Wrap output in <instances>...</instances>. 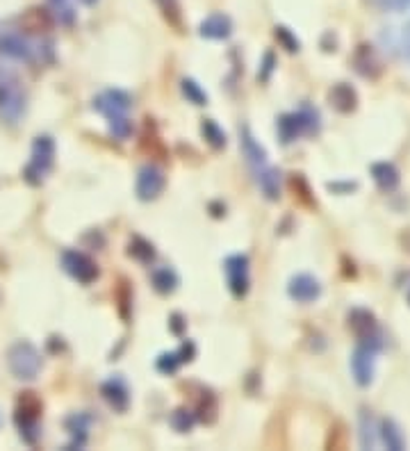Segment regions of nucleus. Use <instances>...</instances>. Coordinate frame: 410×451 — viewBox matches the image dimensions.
I'll return each mask as SVG.
<instances>
[{"label": "nucleus", "mask_w": 410, "mask_h": 451, "mask_svg": "<svg viewBox=\"0 0 410 451\" xmlns=\"http://www.w3.org/2000/svg\"><path fill=\"white\" fill-rule=\"evenodd\" d=\"M381 5L388 7V10L401 12V10H406V7L410 5V0H381Z\"/></svg>", "instance_id": "a19ab883"}, {"label": "nucleus", "mask_w": 410, "mask_h": 451, "mask_svg": "<svg viewBox=\"0 0 410 451\" xmlns=\"http://www.w3.org/2000/svg\"><path fill=\"white\" fill-rule=\"evenodd\" d=\"M374 349L358 344V349L351 356V374H354V381L360 388H367L374 381Z\"/></svg>", "instance_id": "9d476101"}, {"label": "nucleus", "mask_w": 410, "mask_h": 451, "mask_svg": "<svg viewBox=\"0 0 410 451\" xmlns=\"http://www.w3.org/2000/svg\"><path fill=\"white\" fill-rule=\"evenodd\" d=\"M117 301H119V313L123 319H128V308L130 303H133V292H130V287L126 281H121L119 290H117Z\"/></svg>", "instance_id": "c9c22d12"}, {"label": "nucleus", "mask_w": 410, "mask_h": 451, "mask_svg": "<svg viewBox=\"0 0 410 451\" xmlns=\"http://www.w3.org/2000/svg\"><path fill=\"white\" fill-rule=\"evenodd\" d=\"M258 183H260L262 194H265L269 201L281 199V171L278 169H274V167L262 169L260 176H258Z\"/></svg>", "instance_id": "412c9836"}, {"label": "nucleus", "mask_w": 410, "mask_h": 451, "mask_svg": "<svg viewBox=\"0 0 410 451\" xmlns=\"http://www.w3.org/2000/svg\"><path fill=\"white\" fill-rule=\"evenodd\" d=\"M278 128V137H281L283 144H292L294 139H299L306 133H315L319 128V114L313 108H301L299 112H290L283 114L276 123Z\"/></svg>", "instance_id": "39448f33"}, {"label": "nucleus", "mask_w": 410, "mask_h": 451, "mask_svg": "<svg viewBox=\"0 0 410 451\" xmlns=\"http://www.w3.org/2000/svg\"><path fill=\"white\" fill-rule=\"evenodd\" d=\"M226 278H228V287H231V294L235 299H244L249 294L251 287V278H249V258L246 256H231L226 258Z\"/></svg>", "instance_id": "6e6552de"}, {"label": "nucleus", "mask_w": 410, "mask_h": 451, "mask_svg": "<svg viewBox=\"0 0 410 451\" xmlns=\"http://www.w3.org/2000/svg\"><path fill=\"white\" fill-rule=\"evenodd\" d=\"M101 395L108 401V406L114 408L117 413H126L130 406V390L121 379H110L101 385Z\"/></svg>", "instance_id": "2eb2a0df"}, {"label": "nucleus", "mask_w": 410, "mask_h": 451, "mask_svg": "<svg viewBox=\"0 0 410 451\" xmlns=\"http://www.w3.org/2000/svg\"><path fill=\"white\" fill-rule=\"evenodd\" d=\"M180 89H183V96L190 103H194V105H205V103H208V94L203 92L201 85L196 80L185 78L183 82H180Z\"/></svg>", "instance_id": "c756f323"}, {"label": "nucleus", "mask_w": 410, "mask_h": 451, "mask_svg": "<svg viewBox=\"0 0 410 451\" xmlns=\"http://www.w3.org/2000/svg\"><path fill=\"white\" fill-rule=\"evenodd\" d=\"M199 32L205 39H228L233 35V21L226 14H212L201 23Z\"/></svg>", "instance_id": "f3484780"}, {"label": "nucleus", "mask_w": 410, "mask_h": 451, "mask_svg": "<svg viewBox=\"0 0 410 451\" xmlns=\"http://www.w3.org/2000/svg\"><path fill=\"white\" fill-rule=\"evenodd\" d=\"M354 69H356L358 76L369 78V80H374V78L381 76L383 67H381L379 55H376V51H374V46L360 44L356 48V53H354Z\"/></svg>", "instance_id": "4468645a"}, {"label": "nucleus", "mask_w": 410, "mask_h": 451, "mask_svg": "<svg viewBox=\"0 0 410 451\" xmlns=\"http://www.w3.org/2000/svg\"><path fill=\"white\" fill-rule=\"evenodd\" d=\"M274 67H276V57H274V53H267L265 60H262V71L258 73V78H260L262 82H267L269 76H272Z\"/></svg>", "instance_id": "ea45409f"}, {"label": "nucleus", "mask_w": 410, "mask_h": 451, "mask_svg": "<svg viewBox=\"0 0 410 451\" xmlns=\"http://www.w3.org/2000/svg\"><path fill=\"white\" fill-rule=\"evenodd\" d=\"M164 185H167V178H164L162 169L153 167V164H146V167L139 169V174H137V183H135L137 199L155 201L164 192Z\"/></svg>", "instance_id": "1a4fd4ad"}, {"label": "nucleus", "mask_w": 410, "mask_h": 451, "mask_svg": "<svg viewBox=\"0 0 410 451\" xmlns=\"http://www.w3.org/2000/svg\"><path fill=\"white\" fill-rule=\"evenodd\" d=\"M151 281H153V287L158 290L160 294H171V292H176V287H178V276L176 272L171 267H160V269H155L153 276H151Z\"/></svg>", "instance_id": "b1692460"}, {"label": "nucleus", "mask_w": 410, "mask_h": 451, "mask_svg": "<svg viewBox=\"0 0 410 451\" xmlns=\"http://www.w3.org/2000/svg\"><path fill=\"white\" fill-rule=\"evenodd\" d=\"M142 146L144 149H149L153 155H167V151H164V146H162V142L155 135H144V142H142Z\"/></svg>", "instance_id": "58836bf2"}, {"label": "nucleus", "mask_w": 410, "mask_h": 451, "mask_svg": "<svg viewBox=\"0 0 410 451\" xmlns=\"http://www.w3.org/2000/svg\"><path fill=\"white\" fill-rule=\"evenodd\" d=\"M242 149H244L246 160H249L253 167H265V162H267V151L262 149V146L256 142V137L251 135L249 128L242 130Z\"/></svg>", "instance_id": "4be33fe9"}, {"label": "nucleus", "mask_w": 410, "mask_h": 451, "mask_svg": "<svg viewBox=\"0 0 410 451\" xmlns=\"http://www.w3.org/2000/svg\"><path fill=\"white\" fill-rule=\"evenodd\" d=\"M196 420H201L205 424H212L217 420V399L212 392H203V397L199 399V406H196Z\"/></svg>", "instance_id": "c85d7f7f"}, {"label": "nucleus", "mask_w": 410, "mask_h": 451, "mask_svg": "<svg viewBox=\"0 0 410 451\" xmlns=\"http://www.w3.org/2000/svg\"><path fill=\"white\" fill-rule=\"evenodd\" d=\"M41 413H44V404H41V399L37 397V392H21L19 401H16L14 420L21 431V438L26 440L28 445H35L41 436V431H39Z\"/></svg>", "instance_id": "7ed1b4c3"}, {"label": "nucleus", "mask_w": 410, "mask_h": 451, "mask_svg": "<svg viewBox=\"0 0 410 451\" xmlns=\"http://www.w3.org/2000/svg\"><path fill=\"white\" fill-rule=\"evenodd\" d=\"M130 105H133V101L121 89H108V92H103L98 98H94V110L105 114L108 119L117 117V114H126L130 110Z\"/></svg>", "instance_id": "9b49d317"}, {"label": "nucleus", "mask_w": 410, "mask_h": 451, "mask_svg": "<svg viewBox=\"0 0 410 451\" xmlns=\"http://www.w3.org/2000/svg\"><path fill=\"white\" fill-rule=\"evenodd\" d=\"M180 365H183V363H180L176 351H174V354H162L158 358V363H155V367H158L162 374H176Z\"/></svg>", "instance_id": "f704fd0d"}, {"label": "nucleus", "mask_w": 410, "mask_h": 451, "mask_svg": "<svg viewBox=\"0 0 410 451\" xmlns=\"http://www.w3.org/2000/svg\"><path fill=\"white\" fill-rule=\"evenodd\" d=\"M287 294L299 303H313L322 297V283L310 274H299L287 285Z\"/></svg>", "instance_id": "f8f14e48"}, {"label": "nucleus", "mask_w": 410, "mask_h": 451, "mask_svg": "<svg viewBox=\"0 0 410 451\" xmlns=\"http://www.w3.org/2000/svg\"><path fill=\"white\" fill-rule=\"evenodd\" d=\"M7 367H10L14 379L35 381L41 372V367H44V358H41V351L32 342L19 340L7 351Z\"/></svg>", "instance_id": "f257e3e1"}, {"label": "nucleus", "mask_w": 410, "mask_h": 451, "mask_svg": "<svg viewBox=\"0 0 410 451\" xmlns=\"http://www.w3.org/2000/svg\"><path fill=\"white\" fill-rule=\"evenodd\" d=\"M356 183H331L328 185V190H333V192H351V190H356Z\"/></svg>", "instance_id": "79ce46f5"}, {"label": "nucleus", "mask_w": 410, "mask_h": 451, "mask_svg": "<svg viewBox=\"0 0 410 451\" xmlns=\"http://www.w3.org/2000/svg\"><path fill=\"white\" fill-rule=\"evenodd\" d=\"M274 37H276V41L285 48L287 53H297L299 48H301V41L297 39V35H294V32L290 28H285V26H276Z\"/></svg>", "instance_id": "2f4dec72"}, {"label": "nucleus", "mask_w": 410, "mask_h": 451, "mask_svg": "<svg viewBox=\"0 0 410 451\" xmlns=\"http://www.w3.org/2000/svg\"><path fill=\"white\" fill-rule=\"evenodd\" d=\"M0 53L5 57H12V60L30 62L32 55H35V48L23 37V32H5V35H0Z\"/></svg>", "instance_id": "ddd939ff"}, {"label": "nucleus", "mask_w": 410, "mask_h": 451, "mask_svg": "<svg viewBox=\"0 0 410 451\" xmlns=\"http://www.w3.org/2000/svg\"><path fill=\"white\" fill-rule=\"evenodd\" d=\"M379 436L383 440V445L392 449V451H401V449H406V438H404V433H401L399 429V424L395 420H381V426H379Z\"/></svg>", "instance_id": "6ab92c4d"}, {"label": "nucleus", "mask_w": 410, "mask_h": 451, "mask_svg": "<svg viewBox=\"0 0 410 451\" xmlns=\"http://www.w3.org/2000/svg\"><path fill=\"white\" fill-rule=\"evenodd\" d=\"M51 3H55V5H57V7H62V5H64V3H67V0H51Z\"/></svg>", "instance_id": "a18cd8bd"}, {"label": "nucleus", "mask_w": 410, "mask_h": 451, "mask_svg": "<svg viewBox=\"0 0 410 451\" xmlns=\"http://www.w3.org/2000/svg\"><path fill=\"white\" fill-rule=\"evenodd\" d=\"M176 354H178L180 363H183V365H185V363H192L194 356H196V347H194V342H190V340L183 342V344H180V349L176 351Z\"/></svg>", "instance_id": "4c0bfd02"}, {"label": "nucleus", "mask_w": 410, "mask_h": 451, "mask_svg": "<svg viewBox=\"0 0 410 451\" xmlns=\"http://www.w3.org/2000/svg\"><path fill=\"white\" fill-rule=\"evenodd\" d=\"M290 190L294 192V199H297L301 205H306V208H315L317 201H315V194L310 190L308 180L303 178L301 174H294L290 178Z\"/></svg>", "instance_id": "393cba45"}, {"label": "nucleus", "mask_w": 410, "mask_h": 451, "mask_svg": "<svg viewBox=\"0 0 410 451\" xmlns=\"http://www.w3.org/2000/svg\"><path fill=\"white\" fill-rule=\"evenodd\" d=\"M201 133H203V137H205V142H208L215 151H221V149L226 146V142H228L226 133L219 128V123H217L215 119H203V123H201Z\"/></svg>", "instance_id": "bb28decb"}, {"label": "nucleus", "mask_w": 410, "mask_h": 451, "mask_svg": "<svg viewBox=\"0 0 410 451\" xmlns=\"http://www.w3.org/2000/svg\"><path fill=\"white\" fill-rule=\"evenodd\" d=\"M21 23H23V28H26V32H48L53 28V16L48 10L35 7V10H28L21 16Z\"/></svg>", "instance_id": "aec40b11"}, {"label": "nucleus", "mask_w": 410, "mask_h": 451, "mask_svg": "<svg viewBox=\"0 0 410 451\" xmlns=\"http://www.w3.org/2000/svg\"><path fill=\"white\" fill-rule=\"evenodd\" d=\"M372 178L379 185L381 192H395L399 187V169L392 162H376L372 164Z\"/></svg>", "instance_id": "a211bd4d"}, {"label": "nucleus", "mask_w": 410, "mask_h": 451, "mask_svg": "<svg viewBox=\"0 0 410 451\" xmlns=\"http://www.w3.org/2000/svg\"><path fill=\"white\" fill-rule=\"evenodd\" d=\"M349 322V331L360 340V344L365 347L379 351L381 349V340H379V324H376L374 313H369L365 308H354L347 317Z\"/></svg>", "instance_id": "423d86ee"}, {"label": "nucleus", "mask_w": 410, "mask_h": 451, "mask_svg": "<svg viewBox=\"0 0 410 451\" xmlns=\"http://www.w3.org/2000/svg\"><path fill=\"white\" fill-rule=\"evenodd\" d=\"M55 164V139L51 135H39L32 144V158L23 169V178L30 185H41L44 178L51 174Z\"/></svg>", "instance_id": "20e7f679"}, {"label": "nucleus", "mask_w": 410, "mask_h": 451, "mask_svg": "<svg viewBox=\"0 0 410 451\" xmlns=\"http://www.w3.org/2000/svg\"><path fill=\"white\" fill-rule=\"evenodd\" d=\"M376 426H374V417L372 413L363 410L360 413V447L363 449H374L376 445Z\"/></svg>", "instance_id": "cd10ccee"}, {"label": "nucleus", "mask_w": 410, "mask_h": 451, "mask_svg": "<svg viewBox=\"0 0 410 451\" xmlns=\"http://www.w3.org/2000/svg\"><path fill=\"white\" fill-rule=\"evenodd\" d=\"M62 267L67 269V274L71 278H76L82 285H92L94 281H98V276H101L98 265L82 251H64Z\"/></svg>", "instance_id": "0eeeda50"}, {"label": "nucleus", "mask_w": 410, "mask_h": 451, "mask_svg": "<svg viewBox=\"0 0 410 451\" xmlns=\"http://www.w3.org/2000/svg\"><path fill=\"white\" fill-rule=\"evenodd\" d=\"M404 53H406V57L410 60V26L404 28Z\"/></svg>", "instance_id": "c03bdc74"}, {"label": "nucleus", "mask_w": 410, "mask_h": 451, "mask_svg": "<svg viewBox=\"0 0 410 451\" xmlns=\"http://www.w3.org/2000/svg\"><path fill=\"white\" fill-rule=\"evenodd\" d=\"M344 445H347V433H344V426L338 424L335 429H331V433H328V440H326V447L328 449H342Z\"/></svg>", "instance_id": "e433bc0d"}, {"label": "nucleus", "mask_w": 410, "mask_h": 451, "mask_svg": "<svg viewBox=\"0 0 410 451\" xmlns=\"http://www.w3.org/2000/svg\"><path fill=\"white\" fill-rule=\"evenodd\" d=\"M408 303H410V290H408Z\"/></svg>", "instance_id": "de8ad7c7"}, {"label": "nucleus", "mask_w": 410, "mask_h": 451, "mask_svg": "<svg viewBox=\"0 0 410 451\" xmlns=\"http://www.w3.org/2000/svg\"><path fill=\"white\" fill-rule=\"evenodd\" d=\"M194 422H196V415L187 408H178L171 413V426H174L178 433H187L194 426Z\"/></svg>", "instance_id": "7c9ffc66"}, {"label": "nucleus", "mask_w": 410, "mask_h": 451, "mask_svg": "<svg viewBox=\"0 0 410 451\" xmlns=\"http://www.w3.org/2000/svg\"><path fill=\"white\" fill-rule=\"evenodd\" d=\"M155 3L160 5L164 19H167L171 26L180 28V5H178V0H155Z\"/></svg>", "instance_id": "72a5a7b5"}, {"label": "nucleus", "mask_w": 410, "mask_h": 451, "mask_svg": "<svg viewBox=\"0 0 410 451\" xmlns=\"http://www.w3.org/2000/svg\"><path fill=\"white\" fill-rule=\"evenodd\" d=\"M128 256L144 262V265H151L155 260V246L149 240H144V237H133L128 244Z\"/></svg>", "instance_id": "a878e982"}, {"label": "nucleus", "mask_w": 410, "mask_h": 451, "mask_svg": "<svg viewBox=\"0 0 410 451\" xmlns=\"http://www.w3.org/2000/svg\"><path fill=\"white\" fill-rule=\"evenodd\" d=\"M89 417L87 415H82V413H78V415H71L69 420H67V429H69V433H71V442H69V449H80L82 445L87 442V429H89Z\"/></svg>", "instance_id": "5701e85b"}, {"label": "nucleus", "mask_w": 410, "mask_h": 451, "mask_svg": "<svg viewBox=\"0 0 410 451\" xmlns=\"http://www.w3.org/2000/svg\"><path fill=\"white\" fill-rule=\"evenodd\" d=\"M28 96L26 89L14 73L0 71V119L5 123H16L26 114Z\"/></svg>", "instance_id": "f03ea898"}, {"label": "nucleus", "mask_w": 410, "mask_h": 451, "mask_svg": "<svg viewBox=\"0 0 410 451\" xmlns=\"http://www.w3.org/2000/svg\"><path fill=\"white\" fill-rule=\"evenodd\" d=\"M183 326H185L183 324V317H180V315L171 317V328H174V333H183Z\"/></svg>", "instance_id": "37998d69"}, {"label": "nucleus", "mask_w": 410, "mask_h": 451, "mask_svg": "<svg viewBox=\"0 0 410 451\" xmlns=\"http://www.w3.org/2000/svg\"><path fill=\"white\" fill-rule=\"evenodd\" d=\"M328 101L340 114H351L358 108V94L356 89L347 85V82H338L331 92H328Z\"/></svg>", "instance_id": "dca6fc26"}, {"label": "nucleus", "mask_w": 410, "mask_h": 451, "mask_svg": "<svg viewBox=\"0 0 410 451\" xmlns=\"http://www.w3.org/2000/svg\"><path fill=\"white\" fill-rule=\"evenodd\" d=\"M82 3H85V5H96L98 0H82Z\"/></svg>", "instance_id": "49530a36"}, {"label": "nucleus", "mask_w": 410, "mask_h": 451, "mask_svg": "<svg viewBox=\"0 0 410 451\" xmlns=\"http://www.w3.org/2000/svg\"><path fill=\"white\" fill-rule=\"evenodd\" d=\"M108 121H110V133L117 139H121V142L133 135V121H130L126 114H117V117H112Z\"/></svg>", "instance_id": "473e14b6"}]
</instances>
